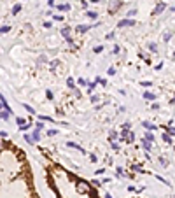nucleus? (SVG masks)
Segmentation results:
<instances>
[{"instance_id": "f3484780", "label": "nucleus", "mask_w": 175, "mask_h": 198, "mask_svg": "<svg viewBox=\"0 0 175 198\" xmlns=\"http://www.w3.org/2000/svg\"><path fill=\"white\" fill-rule=\"evenodd\" d=\"M95 88H96V83H88V93L91 95V91H95Z\"/></svg>"}, {"instance_id": "603ef678", "label": "nucleus", "mask_w": 175, "mask_h": 198, "mask_svg": "<svg viewBox=\"0 0 175 198\" xmlns=\"http://www.w3.org/2000/svg\"><path fill=\"white\" fill-rule=\"evenodd\" d=\"M105 198H112V196H110V195H109V193H107V195H105Z\"/></svg>"}, {"instance_id": "3c124183", "label": "nucleus", "mask_w": 175, "mask_h": 198, "mask_svg": "<svg viewBox=\"0 0 175 198\" xmlns=\"http://www.w3.org/2000/svg\"><path fill=\"white\" fill-rule=\"evenodd\" d=\"M170 104H172V105H175V95H173V98L170 100Z\"/></svg>"}, {"instance_id": "9b49d317", "label": "nucleus", "mask_w": 175, "mask_h": 198, "mask_svg": "<svg viewBox=\"0 0 175 198\" xmlns=\"http://www.w3.org/2000/svg\"><path fill=\"white\" fill-rule=\"evenodd\" d=\"M89 28H91V27H88V25H79V27L75 28V30H77L79 33H86V32L89 30Z\"/></svg>"}, {"instance_id": "b1692460", "label": "nucleus", "mask_w": 175, "mask_h": 198, "mask_svg": "<svg viewBox=\"0 0 175 198\" xmlns=\"http://www.w3.org/2000/svg\"><path fill=\"white\" fill-rule=\"evenodd\" d=\"M19 11H21V4H16V5L12 7V14H18Z\"/></svg>"}, {"instance_id": "4be33fe9", "label": "nucleus", "mask_w": 175, "mask_h": 198, "mask_svg": "<svg viewBox=\"0 0 175 198\" xmlns=\"http://www.w3.org/2000/svg\"><path fill=\"white\" fill-rule=\"evenodd\" d=\"M25 140H26V142H28V144H35V140H33V137H32V135H28V133H26V135H25Z\"/></svg>"}, {"instance_id": "de8ad7c7", "label": "nucleus", "mask_w": 175, "mask_h": 198, "mask_svg": "<svg viewBox=\"0 0 175 198\" xmlns=\"http://www.w3.org/2000/svg\"><path fill=\"white\" fill-rule=\"evenodd\" d=\"M116 74V69H109V75H114Z\"/></svg>"}, {"instance_id": "dca6fc26", "label": "nucleus", "mask_w": 175, "mask_h": 198, "mask_svg": "<svg viewBox=\"0 0 175 198\" xmlns=\"http://www.w3.org/2000/svg\"><path fill=\"white\" fill-rule=\"evenodd\" d=\"M161 139L166 142V144H172V135H168V133H163V135H161Z\"/></svg>"}, {"instance_id": "6e6552de", "label": "nucleus", "mask_w": 175, "mask_h": 198, "mask_svg": "<svg viewBox=\"0 0 175 198\" xmlns=\"http://www.w3.org/2000/svg\"><path fill=\"white\" fill-rule=\"evenodd\" d=\"M144 98H145L147 102H154V100H156V95H154V93H149V91H145V93H144Z\"/></svg>"}, {"instance_id": "ea45409f", "label": "nucleus", "mask_w": 175, "mask_h": 198, "mask_svg": "<svg viewBox=\"0 0 175 198\" xmlns=\"http://www.w3.org/2000/svg\"><path fill=\"white\" fill-rule=\"evenodd\" d=\"M37 63H39V65H42V63H46V56H40L39 60H37Z\"/></svg>"}, {"instance_id": "2f4dec72", "label": "nucleus", "mask_w": 175, "mask_h": 198, "mask_svg": "<svg viewBox=\"0 0 175 198\" xmlns=\"http://www.w3.org/2000/svg\"><path fill=\"white\" fill-rule=\"evenodd\" d=\"M77 84H79V86H88V83L82 79V77H79V79H77Z\"/></svg>"}, {"instance_id": "f704fd0d", "label": "nucleus", "mask_w": 175, "mask_h": 198, "mask_svg": "<svg viewBox=\"0 0 175 198\" xmlns=\"http://www.w3.org/2000/svg\"><path fill=\"white\" fill-rule=\"evenodd\" d=\"M158 161H159V165H161V167H166V165H168V161H166L165 158H159Z\"/></svg>"}, {"instance_id": "f257e3e1", "label": "nucleus", "mask_w": 175, "mask_h": 198, "mask_svg": "<svg viewBox=\"0 0 175 198\" xmlns=\"http://www.w3.org/2000/svg\"><path fill=\"white\" fill-rule=\"evenodd\" d=\"M77 191L79 193H89V191H91V184L86 182V180H79L77 182Z\"/></svg>"}, {"instance_id": "4468645a", "label": "nucleus", "mask_w": 175, "mask_h": 198, "mask_svg": "<svg viewBox=\"0 0 175 198\" xmlns=\"http://www.w3.org/2000/svg\"><path fill=\"white\" fill-rule=\"evenodd\" d=\"M67 86H68L70 89H75V81L72 79V77H68V79H67Z\"/></svg>"}, {"instance_id": "7ed1b4c3", "label": "nucleus", "mask_w": 175, "mask_h": 198, "mask_svg": "<svg viewBox=\"0 0 175 198\" xmlns=\"http://www.w3.org/2000/svg\"><path fill=\"white\" fill-rule=\"evenodd\" d=\"M124 27H135V19H130V18L121 19V21L118 23V28H124Z\"/></svg>"}, {"instance_id": "39448f33", "label": "nucleus", "mask_w": 175, "mask_h": 198, "mask_svg": "<svg viewBox=\"0 0 175 198\" xmlns=\"http://www.w3.org/2000/svg\"><path fill=\"white\" fill-rule=\"evenodd\" d=\"M67 145H68V147H72V149H77L81 154H86V151H84L82 147H81V145H77L75 142H67Z\"/></svg>"}, {"instance_id": "7c9ffc66", "label": "nucleus", "mask_w": 175, "mask_h": 198, "mask_svg": "<svg viewBox=\"0 0 175 198\" xmlns=\"http://www.w3.org/2000/svg\"><path fill=\"white\" fill-rule=\"evenodd\" d=\"M40 121H49V123H52V118H49V116H39Z\"/></svg>"}, {"instance_id": "e433bc0d", "label": "nucleus", "mask_w": 175, "mask_h": 198, "mask_svg": "<svg viewBox=\"0 0 175 198\" xmlns=\"http://www.w3.org/2000/svg\"><path fill=\"white\" fill-rule=\"evenodd\" d=\"M54 135H58L56 130H48V137H54Z\"/></svg>"}, {"instance_id": "c03bdc74", "label": "nucleus", "mask_w": 175, "mask_h": 198, "mask_svg": "<svg viewBox=\"0 0 175 198\" xmlns=\"http://www.w3.org/2000/svg\"><path fill=\"white\" fill-rule=\"evenodd\" d=\"M51 27H52L51 21H46V23H44V28H51Z\"/></svg>"}, {"instance_id": "1a4fd4ad", "label": "nucleus", "mask_w": 175, "mask_h": 198, "mask_svg": "<svg viewBox=\"0 0 175 198\" xmlns=\"http://www.w3.org/2000/svg\"><path fill=\"white\" fill-rule=\"evenodd\" d=\"M61 35L65 37V40L70 39V27H63L61 28Z\"/></svg>"}, {"instance_id": "cd10ccee", "label": "nucleus", "mask_w": 175, "mask_h": 198, "mask_svg": "<svg viewBox=\"0 0 175 198\" xmlns=\"http://www.w3.org/2000/svg\"><path fill=\"white\" fill-rule=\"evenodd\" d=\"M144 139H147L149 142H154V135H152L151 132H149V133H145V137H144Z\"/></svg>"}, {"instance_id": "9d476101", "label": "nucleus", "mask_w": 175, "mask_h": 198, "mask_svg": "<svg viewBox=\"0 0 175 198\" xmlns=\"http://www.w3.org/2000/svg\"><path fill=\"white\" fill-rule=\"evenodd\" d=\"M151 145H152V142H149L147 139H142V147L145 151H151Z\"/></svg>"}, {"instance_id": "5701e85b", "label": "nucleus", "mask_w": 175, "mask_h": 198, "mask_svg": "<svg viewBox=\"0 0 175 198\" xmlns=\"http://www.w3.org/2000/svg\"><path fill=\"white\" fill-rule=\"evenodd\" d=\"M9 30H11V27H9V25H4V27H0V33H7Z\"/></svg>"}, {"instance_id": "2eb2a0df", "label": "nucleus", "mask_w": 175, "mask_h": 198, "mask_svg": "<svg viewBox=\"0 0 175 198\" xmlns=\"http://www.w3.org/2000/svg\"><path fill=\"white\" fill-rule=\"evenodd\" d=\"M58 9H60V11H65V13H68V11H70V4H60V5H58Z\"/></svg>"}, {"instance_id": "8fccbe9b", "label": "nucleus", "mask_w": 175, "mask_h": 198, "mask_svg": "<svg viewBox=\"0 0 175 198\" xmlns=\"http://www.w3.org/2000/svg\"><path fill=\"white\" fill-rule=\"evenodd\" d=\"M4 147H5V142H4V140H0V151L4 149Z\"/></svg>"}, {"instance_id": "393cba45", "label": "nucleus", "mask_w": 175, "mask_h": 198, "mask_svg": "<svg viewBox=\"0 0 175 198\" xmlns=\"http://www.w3.org/2000/svg\"><path fill=\"white\" fill-rule=\"evenodd\" d=\"M166 133H168V135H172V137H175V126H168Z\"/></svg>"}, {"instance_id": "79ce46f5", "label": "nucleus", "mask_w": 175, "mask_h": 198, "mask_svg": "<svg viewBox=\"0 0 175 198\" xmlns=\"http://www.w3.org/2000/svg\"><path fill=\"white\" fill-rule=\"evenodd\" d=\"M107 40H112L114 39V32H110V33H107V37H105Z\"/></svg>"}, {"instance_id": "6ab92c4d", "label": "nucleus", "mask_w": 175, "mask_h": 198, "mask_svg": "<svg viewBox=\"0 0 175 198\" xmlns=\"http://www.w3.org/2000/svg\"><path fill=\"white\" fill-rule=\"evenodd\" d=\"M32 137H33L35 142H39V140H40V132H37V130H35V132L32 133Z\"/></svg>"}, {"instance_id": "c9c22d12", "label": "nucleus", "mask_w": 175, "mask_h": 198, "mask_svg": "<svg viewBox=\"0 0 175 198\" xmlns=\"http://www.w3.org/2000/svg\"><path fill=\"white\" fill-rule=\"evenodd\" d=\"M93 51H95V53H102V51H103V46H95Z\"/></svg>"}, {"instance_id": "f8f14e48", "label": "nucleus", "mask_w": 175, "mask_h": 198, "mask_svg": "<svg viewBox=\"0 0 175 198\" xmlns=\"http://www.w3.org/2000/svg\"><path fill=\"white\" fill-rule=\"evenodd\" d=\"M131 172H137V174H144V168L140 167V165H131Z\"/></svg>"}, {"instance_id": "72a5a7b5", "label": "nucleus", "mask_w": 175, "mask_h": 198, "mask_svg": "<svg viewBox=\"0 0 175 198\" xmlns=\"http://www.w3.org/2000/svg\"><path fill=\"white\" fill-rule=\"evenodd\" d=\"M142 86H144V88H149V86H152V83H151V81H142Z\"/></svg>"}, {"instance_id": "f03ea898", "label": "nucleus", "mask_w": 175, "mask_h": 198, "mask_svg": "<svg viewBox=\"0 0 175 198\" xmlns=\"http://www.w3.org/2000/svg\"><path fill=\"white\" fill-rule=\"evenodd\" d=\"M122 7V0H112L110 2V5H109V13L110 14H114L116 11H119Z\"/></svg>"}, {"instance_id": "4c0bfd02", "label": "nucleus", "mask_w": 175, "mask_h": 198, "mask_svg": "<svg viewBox=\"0 0 175 198\" xmlns=\"http://www.w3.org/2000/svg\"><path fill=\"white\" fill-rule=\"evenodd\" d=\"M119 137V133L116 132V130H112V132H110V139H118Z\"/></svg>"}, {"instance_id": "423d86ee", "label": "nucleus", "mask_w": 175, "mask_h": 198, "mask_svg": "<svg viewBox=\"0 0 175 198\" xmlns=\"http://www.w3.org/2000/svg\"><path fill=\"white\" fill-rule=\"evenodd\" d=\"M166 9V4H163V2H159V4L156 5V9H154V14H161L163 11Z\"/></svg>"}, {"instance_id": "aec40b11", "label": "nucleus", "mask_w": 175, "mask_h": 198, "mask_svg": "<svg viewBox=\"0 0 175 198\" xmlns=\"http://www.w3.org/2000/svg\"><path fill=\"white\" fill-rule=\"evenodd\" d=\"M135 14H137V9H130V11H128V13H126V18H133V16H135Z\"/></svg>"}, {"instance_id": "412c9836", "label": "nucleus", "mask_w": 175, "mask_h": 198, "mask_svg": "<svg viewBox=\"0 0 175 198\" xmlns=\"http://www.w3.org/2000/svg\"><path fill=\"white\" fill-rule=\"evenodd\" d=\"M149 51H152V53H156V51H158V46L154 44V42H149Z\"/></svg>"}, {"instance_id": "0eeeda50", "label": "nucleus", "mask_w": 175, "mask_h": 198, "mask_svg": "<svg viewBox=\"0 0 175 198\" xmlns=\"http://www.w3.org/2000/svg\"><path fill=\"white\" fill-rule=\"evenodd\" d=\"M142 126H144L145 130H149V132H152V130H156V124L149 123V121H144V123H142Z\"/></svg>"}, {"instance_id": "ddd939ff", "label": "nucleus", "mask_w": 175, "mask_h": 198, "mask_svg": "<svg viewBox=\"0 0 175 198\" xmlns=\"http://www.w3.org/2000/svg\"><path fill=\"white\" fill-rule=\"evenodd\" d=\"M86 16H88V19H96V18H98V14H96L95 11H88Z\"/></svg>"}, {"instance_id": "c85d7f7f", "label": "nucleus", "mask_w": 175, "mask_h": 198, "mask_svg": "<svg viewBox=\"0 0 175 198\" xmlns=\"http://www.w3.org/2000/svg\"><path fill=\"white\" fill-rule=\"evenodd\" d=\"M116 174H118V175H121V177H124V175H126V174H124V170H122L121 167H118V168H116Z\"/></svg>"}, {"instance_id": "c756f323", "label": "nucleus", "mask_w": 175, "mask_h": 198, "mask_svg": "<svg viewBox=\"0 0 175 198\" xmlns=\"http://www.w3.org/2000/svg\"><path fill=\"white\" fill-rule=\"evenodd\" d=\"M23 107H25V109L28 110V112H30V114H35V109H32V107L28 105V104H23Z\"/></svg>"}, {"instance_id": "49530a36", "label": "nucleus", "mask_w": 175, "mask_h": 198, "mask_svg": "<svg viewBox=\"0 0 175 198\" xmlns=\"http://www.w3.org/2000/svg\"><path fill=\"white\" fill-rule=\"evenodd\" d=\"M46 97H48L49 100H52V91H48V93H46Z\"/></svg>"}, {"instance_id": "58836bf2", "label": "nucleus", "mask_w": 175, "mask_h": 198, "mask_svg": "<svg viewBox=\"0 0 175 198\" xmlns=\"http://www.w3.org/2000/svg\"><path fill=\"white\" fill-rule=\"evenodd\" d=\"M54 21H63V16L61 14H54Z\"/></svg>"}, {"instance_id": "bb28decb", "label": "nucleus", "mask_w": 175, "mask_h": 198, "mask_svg": "<svg viewBox=\"0 0 175 198\" xmlns=\"http://www.w3.org/2000/svg\"><path fill=\"white\" fill-rule=\"evenodd\" d=\"M170 39H172V32H166L165 35H163V40H165V42H168Z\"/></svg>"}, {"instance_id": "a19ab883", "label": "nucleus", "mask_w": 175, "mask_h": 198, "mask_svg": "<svg viewBox=\"0 0 175 198\" xmlns=\"http://www.w3.org/2000/svg\"><path fill=\"white\" fill-rule=\"evenodd\" d=\"M110 145H112V149H114V151H119V144H118V142H112Z\"/></svg>"}, {"instance_id": "20e7f679", "label": "nucleus", "mask_w": 175, "mask_h": 198, "mask_svg": "<svg viewBox=\"0 0 175 198\" xmlns=\"http://www.w3.org/2000/svg\"><path fill=\"white\" fill-rule=\"evenodd\" d=\"M11 112H12V110H9V109H0V119L9 121V118H11Z\"/></svg>"}, {"instance_id": "a18cd8bd", "label": "nucleus", "mask_w": 175, "mask_h": 198, "mask_svg": "<svg viewBox=\"0 0 175 198\" xmlns=\"http://www.w3.org/2000/svg\"><path fill=\"white\" fill-rule=\"evenodd\" d=\"M130 128H131L130 123H124V124H122V130H130Z\"/></svg>"}, {"instance_id": "37998d69", "label": "nucleus", "mask_w": 175, "mask_h": 198, "mask_svg": "<svg viewBox=\"0 0 175 198\" xmlns=\"http://www.w3.org/2000/svg\"><path fill=\"white\" fill-rule=\"evenodd\" d=\"M91 184L95 186V188H98V186H100V180H96V179H95V180H91Z\"/></svg>"}, {"instance_id": "09e8293b", "label": "nucleus", "mask_w": 175, "mask_h": 198, "mask_svg": "<svg viewBox=\"0 0 175 198\" xmlns=\"http://www.w3.org/2000/svg\"><path fill=\"white\" fill-rule=\"evenodd\" d=\"M48 4H49V7H54V0H48Z\"/></svg>"}, {"instance_id": "a211bd4d", "label": "nucleus", "mask_w": 175, "mask_h": 198, "mask_svg": "<svg viewBox=\"0 0 175 198\" xmlns=\"http://www.w3.org/2000/svg\"><path fill=\"white\" fill-rule=\"evenodd\" d=\"M44 128H46V124H44L42 121H39V123L35 124V130H37V132H42Z\"/></svg>"}, {"instance_id": "a878e982", "label": "nucleus", "mask_w": 175, "mask_h": 198, "mask_svg": "<svg viewBox=\"0 0 175 198\" xmlns=\"http://www.w3.org/2000/svg\"><path fill=\"white\" fill-rule=\"evenodd\" d=\"M58 65H60V60H52V62L49 63V67H51V69H56Z\"/></svg>"}, {"instance_id": "473e14b6", "label": "nucleus", "mask_w": 175, "mask_h": 198, "mask_svg": "<svg viewBox=\"0 0 175 198\" xmlns=\"http://www.w3.org/2000/svg\"><path fill=\"white\" fill-rule=\"evenodd\" d=\"M98 100H100L98 95H91V104H98Z\"/></svg>"}]
</instances>
